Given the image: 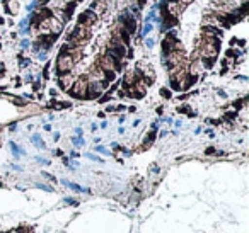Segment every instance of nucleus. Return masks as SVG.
I'll return each mask as SVG.
<instances>
[{"label": "nucleus", "mask_w": 249, "mask_h": 233, "mask_svg": "<svg viewBox=\"0 0 249 233\" xmlns=\"http://www.w3.org/2000/svg\"><path fill=\"white\" fill-rule=\"evenodd\" d=\"M96 150H97V151H99V153H104V155H109V151H107V150H106V148H104V147H99V145H97V147H96Z\"/></svg>", "instance_id": "obj_11"}, {"label": "nucleus", "mask_w": 249, "mask_h": 233, "mask_svg": "<svg viewBox=\"0 0 249 233\" xmlns=\"http://www.w3.org/2000/svg\"><path fill=\"white\" fill-rule=\"evenodd\" d=\"M63 184H65V185H69V187H70V189H73V191H79V192H84V191H86V187H80V185L72 184V182H67V181H63Z\"/></svg>", "instance_id": "obj_6"}, {"label": "nucleus", "mask_w": 249, "mask_h": 233, "mask_svg": "<svg viewBox=\"0 0 249 233\" xmlns=\"http://www.w3.org/2000/svg\"><path fill=\"white\" fill-rule=\"evenodd\" d=\"M87 38H89V29H87L86 26L79 24L75 29H73V33H72L73 41H84V39H87Z\"/></svg>", "instance_id": "obj_2"}, {"label": "nucleus", "mask_w": 249, "mask_h": 233, "mask_svg": "<svg viewBox=\"0 0 249 233\" xmlns=\"http://www.w3.org/2000/svg\"><path fill=\"white\" fill-rule=\"evenodd\" d=\"M28 46H29V41L28 39H24V41H22V48H28Z\"/></svg>", "instance_id": "obj_15"}, {"label": "nucleus", "mask_w": 249, "mask_h": 233, "mask_svg": "<svg viewBox=\"0 0 249 233\" xmlns=\"http://www.w3.org/2000/svg\"><path fill=\"white\" fill-rule=\"evenodd\" d=\"M11 148H12V151H14V155H18V157H21V155L24 153V150L19 148V147H16V143H11Z\"/></svg>", "instance_id": "obj_7"}, {"label": "nucleus", "mask_w": 249, "mask_h": 233, "mask_svg": "<svg viewBox=\"0 0 249 233\" xmlns=\"http://www.w3.org/2000/svg\"><path fill=\"white\" fill-rule=\"evenodd\" d=\"M72 141H73V145H77V147L82 145V138H72Z\"/></svg>", "instance_id": "obj_12"}, {"label": "nucleus", "mask_w": 249, "mask_h": 233, "mask_svg": "<svg viewBox=\"0 0 249 233\" xmlns=\"http://www.w3.org/2000/svg\"><path fill=\"white\" fill-rule=\"evenodd\" d=\"M56 67H58L60 72H69V70H72V67H73L72 55H69V53H63V55L58 58V63H56Z\"/></svg>", "instance_id": "obj_1"}, {"label": "nucleus", "mask_w": 249, "mask_h": 233, "mask_svg": "<svg viewBox=\"0 0 249 233\" xmlns=\"http://www.w3.org/2000/svg\"><path fill=\"white\" fill-rule=\"evenodd\" d=\"M183 2H186V4H188V2H191V0H183Z\"/></svg>", "instance_id": "obj_16"}, {"label": "nucleus", "mask_w": 249, "mask_h": 233, "mask_svg": "<svg viewBox=\"0 0 249 233\" xmlns=\"http://www.w3.org/2000/svg\"><path fill=\"white\" fill-rule=\"evenodd\" d=\"M147 46H149V48H152V46H154V39H147Z\"/></svg>", "instance_id": "obj_14"}, {"label": "nucleus", "mask_w": 249, "mask_h": 233, "mask_svg": "<svg viewBox=\"0 0 249 233\" xmlns=\"http://www.w3.org/2000/svg\"><path fill=\"white\" fill-rule=\"evenodd\" d=\"M84 21H87L86 24L90 26V24H94V22L97 21V16L94 14L92 11H87V12H84V14L80 16V22H84ZM86 24H82V26H86Z\"/></svg>", "instance_id": "obj_4"}, {"label": "nucleus", "mask_w": 249, "mask_h": 233, "mask_svg": "<svg viewBox=\"0 0 249 233\" xmlns=\"http://www.w3.org/2000/svg\"><path fill=\"white\" fill-rule=\"evenodd\" d=\"M107 7V0H97L96 4H94V9H96L97 12H104Z\"/></svg>", "instance_id": "obj_5"}, {"label": "nucleus", "mask_w": 249, "mask_h": 233, "mask_svg": "<svg viewBox=\"0 0 249 233\" xmlns=\"http://www.w3.org/2000/svg\"><path fill=\"white\" fill-rule=\"evenodd\" d=\"M86 90H87V82L84 79H80V80H77L75 85L70 89V92H72L73 96H77V97H84V96H86Z\"/></svg>", "instance_id": "obj_3"}, {"label": "nucleus", "mask_w": 249, "mask_h": 233, "mask_svg": "<svg viewBox=\"0 0 249 233\" xmlns=\"http://www.w3.org/2000/svg\"><path fill=\"white\" fill-rule=\"evenodd\" d=\"M33 143H35L36 147H39V148H45V145H43L41 141H39V136H38V134H33Z\"/></svg>", "instance_id": "obj_8"}, {"label": "nucleus", "mask_w": 249, "mask_h": 233, "mask_svg": "<svg viewBox=\"0 0 249 233\" xmlns=\"http://www.w3.org/2000/svg\"><path fill=\"white\" fill-rule=\"evenodd\" d=\"M87 158H90V160H96V162H101L99 157H94V155H90V153H87Z\"/></svg>", "instance_id": "obj_13"}, {"label": "nucleus", "mask_w": 249, "mask_h": 233, "mask_svg": "<svg viewBox=\"0 0 249 233\" xmlns=\"http://www.w3.org/2000/svg\"><path fill=\"white\" fill-rule=\"evenodd\" d=\"M18 9H19L18 2H11V12H12V14H16V12H18Z\"/></svg>", "instance_id": "obj_10"}, {"label": "nucleus", "mask_w": 249, "mask_h": 233, "mask_svg": "<svg viewBox=\"0 0 249 233\" xmlns=\"http://www.w3.org/2000/svg\"><path fill=\"white\" fill-rule=\"evenodd\" d=\"M150 31H152V24H150V22H147L145 28H143V33H142V34L145 36V34H149Z\"/></svg>", "instance_id": "obj_9"}]
</instances>
